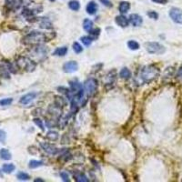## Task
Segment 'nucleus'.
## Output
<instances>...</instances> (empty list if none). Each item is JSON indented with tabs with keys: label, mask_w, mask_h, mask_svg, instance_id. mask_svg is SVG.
Returning <instances> with one entry per match:
<instances>
[{
	"label": "nucleus",
	"mask_w": 182,
	"mask_h": 182,
	"mask_svg": "<svg viewBox=\"0 0 182 182\" xmlns=\"http://www.w3.org/2000/svg\"><path fill=\"white\" fill-rule=\"evenodd\" d=\"M50 37H48V35L42 32H32L28 35L23 40L25 44H31V45H39L43 42L49 41Z\"/></svg>",
	"instance_id": "f03ea898"
},
{
	"label": "nucleus",
	"mask_w": 182,
	"mask_h": 182,
	"mask_svg": "<svg viewBox=\"0 0 182 182\" xmlns=\"http://www.w3.org/2000/svg\"><path fill=\"white\" fill-rule=\"evenodd\" d=\"M35 182H44V180H40V179H36V180H35Z\"/></svg>",
	"instance_id": "e433bc0d"
},
{
	"label": "nucleus",
	"mask_w": 182,
	"mask_h": 182,
	"mask_svg": "<svg viewBox=\"0 0 182 182\" xmlns=\"http://www.w3.org/2000/svg\"><path fill=\"white\" fill-rule=\"evenodd\" d=\"M58 137H59L58 133L57 131H53V130H50L47 134V138L51 140V141H56L58 138Z\"/></svg>",
	"instance_id": "412c9836"
},
{
	"label": "nucleus",
	"mask_w": 182,
	"mask_h": 182,
	"mask_svg": "<svg viewBox=\"0 0 182 182\" xmlns=\"http://www.w3.org/2000/svg\"><path fill=\"white\" fill-rule=\"evenodd\" d=\"M177 77H178V78H181V79H182V65H181V66L180 67L179 71H178Z\"/></svg>",
	"instance_id": "c9c22d12"
},
{
	"label": "nucleus",
	"mask_w": 182,
	"mask_h": 182,
	"mask_svg": "<svg viewBox=\"0 0 182 182\" xmlns=\"http://www.w3.org/2000/svg\"><path fill=\"white\" fill-rule=\"evenodd\" d=\"M130 24L134 26V27H139L142 25L143 23V18L141 16L138 15V14H131L129 16V20Z\"/></svg>",
	"instance_id": "6e6552de"
},
{
	"label": "nucleus",
	"mask_w": 182,
	"mask_h": 182,
	"mask_svg": "<svg viewBox=\"0 0 182 182\" xmlns=\"http://www.w3.org/2000/svg\"><path fill=\"white\" fill-rule=\"evenodd\" d=\"M115 20H116V24L119 27H121V28H126V27L129 26V20H128V18L125 17V16H123V15L117 16Z\"/></svg>",
	"instance_id": "9b49d317"
},
{
	"label": "nucleus",
	"mask_w": 182,
	"mask_h": 182,
	"mask_svg": "<svg viewBox=\"0 0 182 182\" xmlns=\"http://www.w3.org/2000/svg\"><path fill=\"white\" fill-rule=\"evenodd\" d=\"M60 177L62 178L63 181H65V182L70 181L69 177H68V175H67V173H66V172H61V173H60Z\"/></svg>",
	"instance_id": "473e14b6"
},
{
	"label": "nucleus",
	"mask_w": 182,
	"mask_h": 182,
	"mask_svg": "<svg viewBox=\"0 0 182 182\" xmlns=\"http://www.w3.org/2000/svg\"><path fill=\"white\" fill-rule=\"evenodd\" d=\"M159 76V69L153 65L144 66L140 73V78L143 83H150Z\"/></svg>",
	"instance_id": "f257e3e1"
},
{
	"label": "nucleus",
	"mask_w": 182,
	"mask_h": 182,
	"mask_svg": "<svg viewBox=\"0 0 182 182\" xmlns=\"http://www.w3.org/2000/svg\"><path fill=\"white\" fill-rule=\"evenodd\" d=\"M49 1H51V2H54L55 0H49Z\"/></svg>",
	"instance_id": "58836bf2"
},
{
	"label": "nucleus",
	"mask_w": 182,
	"mask_h": 182,
	"mask_svg": "<svg viewBox=\"0 0 182 182\" xmlns=\"http://www.w3.org/2000/svg\"><path fill=\"white\" fill-rule=\"evenodd\" d=\"M40 28H45V29H51L53 27H52L51 22H50L48 18L42 17L41 22H40Z\"/></svg>",
	"instance_id": "2eb2a0df"
},
{
	"label": "nucleus",
	"mask_w": 182,
	"mask_h": 182,
	"mask_svg": "<svg viewBox=\"0 0 182 182\" xmlns=\"http://www.w3.org/2000/svg\"><path fill=\"white\" fill-rule=\"evenodd\" d=\"M13 102V99L9 98V99H3L0 100V106L5 107V106H9L11 103Z\"/></svg>",
	"instance_id": "c85d7f7f"
},
{
	"label": "nucleus",
	"mask_w": 182,
	"mask_h": 182,
	"mask_svg": "<svg viewBox=\"0 0 182 182\" xmlns=\"http://www.w3.org/2000/svg\"><path fill=\"white\" fill-rule=\"evenodd\" d=\"M99 1L100 3H102L104 6H108V7H111V6H113L110 0H99Z\"/></svg>",
	"instance_id": "72a5a7b5"
},
{
	"label": "nucleus",
	"mask_w": 182,
	"mask_h": 182,
	"mask_svg": "<svg viewBox=\"0 0 182 182\" xmlns=\"http://www.w3.org/2000/svg\"><path fill=\"white\" fill-rule=\"evenodd\" d=\"M68 6H69V8H70L71 10H73V11H78V10H79V8H80V4H79V2L77 1V0H71V1H69V3H68Z\"/></svg>",
	"instance_id": "6ab92c4d"
},
{
	"label": "nucleus",
	"mask_w": 182,
	"mask_h": 182,
	"mask_svg": "<svg viewBox=\"0 0 182 182\" xmlns=\"http://www.w3.org/2000/svg\"><path fill=\"white\" fill-rule=\"evenodd\" d=\"M84 89H85V93L87 97L94 96L97 92V89H98V81L93 78L87 79L86 82L84 83Z\"/></svg>",
	"instance_id": "7ed1b4c3"
},
{
	"label": "nucleus",
	"mask_w": 182,
	"mask_h": 182,
	"mask_svg": "<svg viewBox=\"0 0 182 182\" xmlns=\"http://www.w3.org/2000/svg\"><path fill=\"white\" fill-rule=\"evenodd\" d=\"M146 50L149 54H155V55H162L165 53V47L158 42H148L145 44Z\"/></svg>",
	"instance_id": "20e7f679"
},
{
	"label": "nucleus",
	"mask_w": 182,
	"mask_h": 182,
	"mask_svg": "<svg viewBox=\"0 0 182 182\" xmlns=\"http://www.w3.org/2000/svg\"><path fill=\"white\" fill-rule=\"evenodd\" d=\"M98 10V5L94 2V1H90L88 2V4L87 5V12L89 15H94Z\"/></svg>",
	"instance_id": "f8f14e48"
},
{
	"label": "nucleus",
	"mask_w": 182,
	"mask_h": 182,
	"mask_svg": "<svg viewBox=\"0 0 182 182\" xmlns=\"http://www.w3.org/2000/svg\"><path fill=\"white\" fill-rule=\"evenodd\" d=\"M15 169H16V167L14 164H11V163L10 164H4L2 166V171L5 173H7V174L12 173Z\"/></svg>",
	"instance_id": "a211bd4d"
},
{
	"label": "nucleus",
	"mask_w": 182,
	"mask_h": 182,
	"mask_svg": "<svg viewBox=\"0 0 182 182\" xmlns=\"http://www.w3.org/2000/svg\"><path fill=\"white\" fill-rule=\"evenodd\" d=\"M0 158L5 160H9V159H11L12 156H11V153L7 149H0Z\"/></svg>",
	"instance_id": "f3484780"
},
{
	"label": "nucleus",
	"mask_w": 182,
	"mask_h": 182,
	"mask_svg": "<svg viewBox=\"0 0 182 182\" xmlns=\"http://www.w3.org/2000/svg\"><path fill=\"white\" fill-rule=\"evenodd\" d=\"M17 178L19 180H28L30 179V176L28 174H27V173L19 172V173H17Z\"/></svg>",
	"instance_id": "bb28decb"
},
{
	"label": "nucleus",
	"mask_w": 182,
	"mask_h": 182,
	"mask_svg": "<svg viewBox=\"0 0 182 182\" xmlns=\"http://www.w3.org/2000/svg\"><path fill=\"white\" fill-rule=\"evenodd\" d=\"M148 16H149L151 19H158L159 18V14L155 11H149L148 12Z\"/></svg>",
	"instance_id": "2f4dec72"
},
{
	"label": "nucleus",
	"mask_w": 182,
	"mask_h": 182,
	"mask_svg": "<svg viewBox=\"0 0 182 182\" xmlns=\"http://www.w3.org/2000/svg\"><path fill=\"white\" fill-rule=\"evenodd\" d=\"M74 178L76 179V181L78 182H88L89 180L87 178L86 175H84L82 173H78V174H76L74 175Z\"/></svg>",
	"instance_id": "4be33fe9"
},
{
	"label": "nucleus",
	"mask_w": 182,
	"mask_h": 182,
	"mask_svg": "<svg viewBox=\"0 0 182 182\" xmlns=\"http://www.w3.org/2000/svg\"><path fill=\"white\" fill-rule=\"evenodd\" d=\"M80 40H81V42H82L86 47H89L91 45L92 41H93V39L89 36H82L80 38Z\"/></svg>",
	"instance_id": "5701e85b"
},
{
	"label": "nucleus",
	"mask_w": 182,
	"mask_h": 182,
	"mask_svg": "<svg viewBox=\"0 0 182 182\" xmlns=\"http://www.w3.org/2000/svg\"><path fill=\"white\" fill-rule=\"evenodd\" d=\"M169 17L177 24H182V9L172 7L169 11Z\"/></svg>",
	"instance_id": "39448f33"
},
{
	"label": "nucleus",
	"mask_w": 182,
	"mask_h": 182,
	"mask_svg": "<svg viewBox=\"0 0 182 182\" xmlns=\"http://www.w3.org/2000/svg\"><path fill=\"white\" fill-rule=\"evenodd\" d=\"M40 146L41 148L44 149L47 153H49L50 155H55L58 152V149H57L55 146L51 145V144H49V143H46V142H41L40 143Z\"/></svg>",
	"instance_id": "1a4fd4ad"
},
{
	"label": "nucleus",
	"mask_w": 182,
	"mask_h": 182,
	"mask_svg": "<svg viewBox=\"0 0 182 182\" xmlns=\"http://www.w3.org/2000/svg\"><path fill=\"white\" fill-rule=\"evenodd\" d=\"M83 28H84L86 31L89 32V31L93 28V21L90 20V19H88V18H86V19L83 21Z\"/></svg>",
	"instance_id": "dca6fc26"
},
{
	"label": "nucleus",
	"mask_w": 182,
	"mask_h": 182,
	"mask_svg": "<svg viewBox=\"0 0 182 182\" xmlns=\"http://www.w3.org/2000/svg\"><path fill=\"white\" fill-rule=\"evenodd\" d=\"M73 50L75 51V53L79 54V53H81L83 51L82 46L79 43H78V42H74V44H73Z\"/></svg>",
	"instance_id": "cd10ccee"
},
{
	"label": "nucleus",
	"mask_w": 182,
	"mask_h": 182,
	"mask_svg": "<svg viewBox=\"0 0 182 182\" xmlns=\"http://www.w3.org/2000/svg\"><path fill=\"white\" fill-rule=\"evenodd\" d=\"M67 53V48L66 47H61V48H57L55 50L54 55L55 56H58V57H64Z\"/></svg>",
	"instance_id": "aec40b11"
},
{
	"label": "nucleus",
	"mask_w": 182,
	"mask_h": 182,
	"mask_svg": "<svg viewBox=\"0 0 182 182\" xmlns=\"http://www.w3.org/2000/svg\"><path fill=\"white\" fill-rule=\"evenodd\" d=\"M36 96H37V94H36V92L28 93V94L24 95V96L20 99L19 102H20V104H22V105H28V104H29L31 101H33V100L36 98Z\"/></svg>",
	"instance_id": "0eeeda50"
},
{
	"label": "nucleus",
	"mask_w": 182,
	"mask_h": 182,
	"mask_svg": "<svg viewBox=\"0 0 182 182\" xmlns=\"http://www.w3.org/2000/svg\"><path fill=\"white\" fill-rule=\"evenodd\" d=\"M128 47H129V49L138 50L139 49V44L135 40H130V41L128 42Z\"/></svg>",
	"instance_id": "393cba45"
},
{
	"label": "nucleus",
	"mask_w": 182,
	"mask_h": 182,
	"mask_svg": "<svg viewBox=\"0 0 182 182\" xmlns=\"http://www.w3.org/2000/svg\"><path fill=\"white\" fill-rule=\"evenodd\" d=\"M78 69V64L76 61H69L64 64L63 66V70L66 73H73Z\"/></svg>",
	"instance_id": "423d86ee"
},
{
	"label": "nucleus",
	"mask_w": 182,
	"mask_h": 182,
	"mask_svg": "<svg viewBox=\"0 0 182 182\" xmlns=\"http://www.w3.org/2000/svg\"><path fill=\"white\" fill-rule=\"evenodd\" d=\"M100 34V29L99 28H92L90 31H89V35H90V36H91V38L94 40V39H96L99 36Z\"/></svg>",
	"instance_id": "a878e982"
},
{
	"label": "nucleus",
	"mask_w": 182,
	"mask_h": 182,
	"mask_svg": "<svg viewBox=\"0 0 182 182\" xmlns=\"http://www.w3.org/2000/svg\"><path fill=\"white\" fill-rule=\"evenodd\" d=\"M119 77H120L121 78H123V79L128 80V79H129V78H131V72H130V70H129V68L124 67V68H122L121 71L119 72Z\"/></svg>",
	"instance_id": "4468645a"
},
{
	"label": "nucleus",
	"mask_w": 182,
	"mask_h": 182,
	"mask_svg": "<svg viewBox=\"0 0 182 182\" xmlns=\"http://www.w3.org/2000/svg\"><path fill=\"white\" fill-rule=\"evenodd\" d=\"M44 165V163H43V161H40V160H30V162H29V167L30 168H36V167H41V166Z\"/></svg>",
	"instance_id": "b1692460"
},
{
	"label": "nucleus",
	"mask_w": 182,
	"mask_h": 182,
	"mask_svg": "<svg viewBox=\"0 0 182 182\" xmlns=\"http://www.w3.org/2000/svg\"><path fill=\"white\" fill-rule=\"evenodd\" d=\"M0 178H3V174H2V171L0 170Z\"/></svg>",
	"instance_id": "4c0bfd02"
},
{
	"label": "nucleus",
	"mask_w": 182,
	"mask_h": 182,
	"mask_svg": "<svg viewBox=\"0 0 182 182\" xmlns=\"http://www.w3.org/2000/svg\"><path fill=\"white\" fill-rule=\"evenodd\" d=\"M23 62H20L21 66H23L25 69H27L28 71H33L36 67V64H34L33 62L28 58H22Z\"/></svg>",
	"instance_id": "9d476101"
},
{
	"label": "nucleus",
	"mask_w": 182,
	"mask_h": 182,
	"mask_svg": "<svg viewBox=\"0 0 182 182\" xmlns=\"http://www.w3.org/2000/svg\"><path fill=\"white\" fill-rule=\"evenodd\" d=\"M34 122H35V124H36V126H38V127L40 128L41 130H44V129H45L44 125H43V122H42L41 119H39V118H34Z\"/></svg>",
	"instance_id": "7c9ffc66"
},
{
	"label": "nucleus",
	"mask_w": 182,
	"mask_h": 182,
	"mask_svg": "<svg viewBox=\"0 0 182 182\" xmlns=\"http://www.w3.org/2000/svg\"><path fill=\"white\" fill-rule=\"evenodd\" d=\"M129 9H130V3H129V2H127V1H122V2H120L119 6H118V10H119V12H120L121 14L127 13Z\"/></svg>",
	"instance_id": "ddd939ff"
},
{
	"label": "nucleus",
	"mask_w": 182,
	"mask_h": 182,
	"mask_svg": "<svg viewBox=\"0 0 182 182\" xmlns=\"http://www.w3.org/2000/svg\"><path fill=\"white\" fill-rule=\"evenodd\" d=\"M152 1L157 4H161V5H165L167 3V0H152Z\"/></svg>",
	"instance_id": "f704fd0d"
},
{
	"label": "nucleus",
	"mask_w": 182,
	"mask_h": 182,
	"mask_svg": "<svg viewBox=\"0 0 182 182\" xmlns=\"http://www.w3.org/2000/svg\"><path fill=\"white\" fill-rule=\"evenodd\" d=\"M6 133L5 130L3 129H0V142L5 144L6 143Z\"/></svg>",
	"instance_id": "c756f323"
}]
</instances>
